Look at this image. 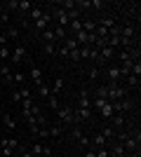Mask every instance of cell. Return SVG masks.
Returning a JSON list of instances; mask_svg holds the SVG:
<instances>
[{
    "instance_id": "cell-1",
    "label": "cell",
    "mask_w": 141,
    "mask_h": 157,
    "mask_svg": "<svg viewBox=\"0 0 141 157\" xmlns=\"http://www.w3.org/2000/svg\"><path fill=\"white\" fill-rule=\"evenodd\" d=\"M57 120H59V124H75V120H73V110L71 108H57Z\"/></svg>"
},
{
    "instance_id": "cell-2",
    "label": "cell",
    "mask_w": 141,
    "mask_h": 157,
    "mask_svg": "<svg viewBox=\"0 0 141 157\" xmlns=\"http://www.w3.org/2000/svg\"><path fill=\"white\" fill-rule=\"evenodd\" d=\"M26 56H28L26 47H24V45H17V47H14V52H12V56H10V66H19L21 59H26Z\"/></svg>"
},
{
    "instance_id": "cell-3",
    "label": "cell",
    "mask_w": 141,
    "mask_h": 157,
    "mask_svg": "<svg viewBox=\"0 0 141 157\" xmlns=\"http://www.w3.org/2000/svg\"><path fill=\"white\" fill-rule=\"evenodd\" d=\"M31 152H33V157H52V150H49V145L38 143V141L31 145Z\"/></svg>"
},
{
    "instance_id": "cell-4",
    "label": "cell",
    "mask_w": 141,
    "mask_h": 157,
    "mask_svg": "<svg viewBox=\"0 0 141 157\" xmlns=\"http://www.w3.org/2000/svg\"><path fill=\"white\" fill-rule=\"evenodd\" d=\"M49 24H52V14H49V12H45V14H42V17H40L38 21H33V28H35L38 33H42L45 28H49Z\"/></svg>"
},
{
    "instance_id": "cell-5",
    "label": "cell",
    "mask_w": 141,
    "mask_h": 157,
    "mask_svg": "<svg viewBox=\"0 0 141 157\" xmlns=\"http://www.w3.org/2000/svg\"><path fill=\"white\" fill-rule=\"evenodd\" d=\"M106 78H108V82H122L120 68H118V66H108L106 68Z\"/></svg>"
},
{
    "instance_id": "cell-6",
    "label": "cell",
    "mask_w": 141,
    "mask_h": 157,
    "mask_svg": "<svg viewBox=\"0 0 141 157\" xmlns=\"http://www.w3.org/2000/svg\"><path fill=\"white\" fill-rule=\"evenodd\" d=\"M129 108H132V101H127V98H122V101H113V113H118V115H125Z\"/></svg>"
},
{
    "instance_id": "cell-7",
    "label": "cell",
    "mask_w": 141,
    "mask_h": 157,
    "mask_svg": "<svg viewBox=\"0 0 141 157\" xmlns=\"http://www.w3.org/2000/svg\"><path fill=\"white\" fill-rule=\"evenodd\" d=\"M92 117V108H78V110L73 113V120H75V124L80 122V120H89Z\"/></svg>"
},
{
    "instance_id": "cell-8",
    "label": "cell",
    "mask_w": 141,
    "mask_h": 157,
    "mask_svg": "<svg viewBox=\"0 0 141 157\" xmlns=\"http://www.w3.org/2000/svg\"><path fill=\"white\" fill-rule=\"evenodd\" d=\"M134 24H125V26H120V38H127V40H134Z\"/></svg>"
},
{
    "instance_id": "cell-9",
    "label": "cell",
    "mask_w": 141,
    "mask_h": 157,
    "mask_svg": "<svg viewBox=\"0 0 141 157\" xmlns=\"http://www.w3.org/2000/svg\"><path fill=\"white\" fill-rule=\"evenodd\" d=\"M0 75H2V80H5L7 85H14V78H12V68H10V63H2V66H0Z\"/></svg>"
},
{
    "instance_id": "cell-10",
    "label": "cell",
    "mask_w": 141,
    "mask_h": 157,
    "mask_svg": "<svg viewBox=\"0 0 141 157\" xmlns=\"http://www.w3.org/2000/svg\"><path fill=\"white\" fill-rule=\"evenodd\" d=\"M54 17H57V21H59V24H57V26H61V28H66L68 26V14H66V10H54Z\"/></svg>"
},
{
    "instance_id": "cell-11",
    "label": "cell",
    "mask_w": 141,
    "mask_h": 157,
    "mask_svg": "<svg viewBox=\"0 0 141 157\" xmlns=\"http://www.w3.org/2000/svg\"><path fill=\"white\" fill-rule=\"evenodd\" d=\"M108 155H111V157H125V155H127V150H125V145H122L120 141H115V145L108 150Z\"/></svg>"
},
{
    "instance_id": "cell-12",
    "label": "cell",
    "mask_w": 141,
    "mask_h": 157,
    "mask_svg": "<svg viewBox=\"0 0 141 157\" xmlns=\"http://www.w3.org/2000/svg\"><path fill=\"white\" fill-rule=\"evenodd\" d=\"M31 80H33L35 87L42 85V73H40V68H38V66H31Z\"/></svg>"
},
{
    "instance_id": "cell-13",
    "label": "cell",
    "mask_w": 141,
    "mask_h": 157,
    "mask_svg": "<svg viewBox=\"0 0 141 157\" xmlns=\"http://www.w3.org/2000/svg\"><path fill=\"white\" fill-rule=\"evenodd\" d=\"M99 115H101V117H104V120H111V117H113V115H115V113H113V103L108 101V103H106V105H104V108H101V110H99Z\"/></svg>"
},
{
    "instance_id": "cell-14",
    "label": "cell",
    "mask_w": 141,
    "mask_h": 157,
    "mask_svg": "<svg viewBox=\"0 0 141 157\" xmlns=\"http://www.w3.org/2000/svg\"><path fill=\"white\" fill-rule=\"evenodd\" d=\"M111 122H113L111 127H113L115 131H118V129H122V127H125V115H118V113H115L113 117H111Z\"/></svg>"
},
{
    "instance_id": "cell-15",
    "label": "cell",
    "mask_w": 141,
    "mask_h": 157,
    "mask_svg": "<svg viewBox=\"0 0 141 157\" xmlns=\"http://www.w3.org/2000/svg\"><path fill=\"white\" fill-rule=\"evenodd\" d=\"M78 108H92V98L87 92H80V101H78Z\"/></svg>"
},
{
    "instance_id": "cell-16",
    "label": "cell",
    "mask_w": 141,
    "mask_h": 157,
    "mask_svg": "<svg viewBox=\"0 0 141 157\" xmlns=\"http://www.w3.org/2000/svg\"><path fill=\"white\" fill-rule=\"evenodd\" d=\"M99 75H101V66L89 63V68H87V78H89V80H99Z\"/></svg>"
},
{
    "instance_id": "cell-17",
    "label": "cell",
    "mask_w": 141,
    "mask_h": 157,
    "mask_svg": "<svg viewBox=\"0 0 141 157\" xmlns=\"http://www.w3.org/2000/svg\"><path fill=\"white\" fill-rule=\"evenodd\" d=\"M42 14H45V12H42V7H35V5H33L31 10H28V19H31V21H38Z\"/></svg>"
},
{
    "instance_id": "cell-18",
    "label": "cell",
    "mask_w": 141,
    "mask_h": 157,
    "mask_svg": "<svg viewBox=\"0 0 141 157\" xmlns=\"http://www.w3.org/2000/svg\"><path fill=\"white\" fill-rule=\"evenodd\" d=\"M99 134H101V136H104V138H106V141H108V138H115V136H118V131H115V129H113V127H111V124H106V127H104V129L99 131Z\"/></svg>"
},
{
    "instance_id": "cell-19",
    "label": "cell",
    "mask_w": 141,
    "mask_h": 157,
    "mask_svg": "<svg viewBox=\"0 0 141 157\" xmlns=\"http://www.w3.org/2000/svg\"><path fill=\"white\" fill-rule=\"evenodd\" d=\"M40 38L45 40V42H57V38H54V28H52V26L45 28V31L40 33Z\"/></svg>"
},
{
    "instance_id": "cell-20",
    "label": "cell",
    "mask_w": 141,
    "mask_h": 157,
    "mask_svg": "<svg viewBox=\"0 0 141 157\" xmlns=\"http://www.w3.org/2000/svg\"><path fill=\"white\" fill-rule=\"evenodd\" d=\"M92 148H94V150H101V148H106V138L101 136V134H96V136H94V141H92Z\"/></svg>"
},
{
    "instance_id": "cell-21",
    "label": "cell",
    "mask_w": 141,
    "mask_h": 157,
    "mask_svg": "<svg viewBox=\"0 0 141 157\" xmlns=\"http://www.w3.org/2000/svg\"><path fill=\"white\" fill-rule=\"evenodd\" d=\"M42 52H45L47 56H54V54H57V42H42Z\"/></svg>"
},
{
    "instance_id": "cell-22",
    "label": "cell",
    "mask_w": 141,
    "mask_h": 157,
    "mask_svg": "<svg viewBox=\"0 0 141 157\" xmlns=\"http://www.w3.org/2000/svg\"><path fill=\"white\" fill-rule=\"evenodd\" d=\"M47 131H49V138H61V124H49Z\"/></svg>"
},
{
    "instance_id": "cell-23",
    "label": "cell",
    "mask_w": 141,
    "mask_h": 157,
    "mask_svg": "<svg viewBox=\"0 0 141 157\" xmlns=\"http://www.w3.org/2000/svg\"><path fill=\"white\" fill-rule=\"evenodd\" d=\"M82 31H85V33H94V31H96V21L85 19V21H82Z\"/></svg>"
},
{
    "instance_id": "cell-24",
    "label": "cell",
    "mask_w": 141,
    "mask_h": 157,
    "mask_svg": "<svg viewBox=\"0 0 141 157\" xmlns=\"http://www.w3.org/2000/svg\"><path fill=\"white\" fill-rule=\"evenodd\" d=\"M61 89H64V80H61V78H57V80H54V85L49 87V92H52L54 96H57V94H59Z\"/></svg>"
},
{
    "instance_id": "cell-25",
    "label": "cell",
    "mask_w": 141,
    "mask_h": 157,
    "mask_svg": "<svg viewBox=\"0 0 141 157\" xmlns=\"http://www.w3.org/2000/svg\"><path fill=\"white\" fill-rule=\"evenodd\" d=\"M115 24H118V21H115L113 17H104V19L99 21V26H104V28H106V31H108V28H113Z\"/></svg>"
},
{
    "instance_id": "cell-26",
    "label": "cell",
    "mask_w": 141,
    "mask_h": 157,
    "mask_svg": "<svg viewBox=\"0 0 141 157\" xmlns=\"http://www.w3.org/2000/svg\"><path fill=\"white\" fill-rule=\"evenodd\" d=\"M5 38H7V42H10V40H17V38H19V31H17L14 26L5 28Z\"/></svg>"
},
{
    "instance_id": "cell-27",
    "label": "cell",
    "mask_w": 141,
    "mask_h": 157,
    "mask_svg": "<svg viewBox=\"0 0 141 157\" xmlns=\"http://www.w3.org/2000/svg\"><path fill=\"white\" fill-rule=\"evenodd\" d=\"M122 82H127L129 87H136V89H139V82H141V78H136V75H127V78L122 80Z\"/></svg>"
},
{
    "instance_id": "cell-28",
    "label": "cell",
    "mask_w": 141,
    "mask_h": 157,
    "mask_svg": "<svg viewBox=\"0 0 141 157\" xmlns=\"http://www.w3.org/2000/svg\"><path fill=\"white\" fill-rule=\"evenodd\" d=\"M94 98H106V85H99L94 89ZM108 101V98H106Z\"/></svg>"
},
{
    "instance_id": "cell-29",
    "label": "cell",
    "mask_w": 141,
    "mask_h": 157,
    "mask_svg": "<svg viewBox=\"0 0 141 157\" xmlns=\"http://www.w3.org/2000/svg\"><path fill=\"white\" fill-rule=\"evenodd\" d=\"M19 96H21V101H24V98H33V92H31L28 87L21 85V87H19Z\"/></svg>"
},
{
    "instance_id": "cell-30",
    "label": "cell",
    "mask_w": 141,
    "mask_h": 157,
    "mask_svg": "<svg viewBox=\"0 0 141 157\" xmlns=\"http://www.w3.org/2000/svg\"><path fill=\"white\" fill-rule=\"evenodd\" d=\"M2 122H5V127H7L10 131H14V129H17V122H14V120L10 117V115H5V117H2Z\"/></svg>"
},
{
    "instance_id": "cell-31",
    "label": "cell",
    "mask_w": 141,
    "mask_h": 157,
    "mask_svg": "<svg viewBox=\"0 0 141 157\" xmlns=\"http://www.w3.org/2000/svg\"><path fill=\"white\" fill-rule=\"evenodd\" d=\"M2 7H5L7 12H12V10H19V0H7Z\"/></svg>"
},
{
    "instance_id": "cell-32",
    "label": "cell",
    "mask_w": 141,
    "mask_h": 157,
    "mask_svg": "<svg viewBox=\"0 0 141 157\" xmlns=\"http://www.w3.org/2000/svg\"><path fill=\"white\" fill-rule=\"evenodd\" d=\"M38 94H40L42 98H47V96H49V94H52V92H49V85H45V82H42V85L38 87Z\"/></svg>"
},
{
    "instance_id": "cell-33",
    "label": "cell",
    "mask_w": 141,
    "mask_h": 157,
    "mask_svg": "<svg viewBox=\"0 0 141 157\" xmlns=\"http://www.w3.org/2000/svg\"><path fill=\"white\" fill-rule=\"evenodd\" d=\"M45 101H47V105H49V108H54V110L59 108V101H57V96H54V94H49V96H47Z\"/></svg>"
},
{
    "instance_id": "cell-34",
    "label": "cell",
    "mask_w": 141,
    "mask_h": 157,
    "mask_svg": "<svg viewBox=\"0 0 141 157\" xmlns=\"http://www.w3.org/2000/svg\"><path fill=\"white\" fill-rule=\"evenodd\" d=\"M35 138H49V131H47V127H38V134H35Z\"/></svg>"
},
{
    "instance_id": "cell-35",
    "label": "cell",
    "mask_w": 141,
    "mask_h": 157,
    "mask_svg": "<svg viewBox=\"0 0 141 157\" xmlns=\"http://www.w3.org/2000/svg\"><path fill=\"white\" fill-rule=\"evenodd\" d=\"M129 75H136V78H141V63H139V61H134V63H132V71H129Z\"/></svg>"
},
{
    "instance_id": "cell-36",
    "label": "cell",
    "mask_w": 141,
    "mask_h": 157,
    "mask_svg": "<svg viewBox=\"0 0 141 157\" xmlns=\"http://www.w3.org/2000/svg\"><path fill=\"white\" fill-rule=\"evenodd\" d=\"M31 7H33V2H31V0H19V10H21V12H28Z\"/></svg>"
},
{
    "instance_id": "cell-37",
    "label": "cell",
    "mask_w": 141,
    "mask_h": 157,
    "mask_svg": "<svg viewBox=\"0 0 141 157\" xmlns=\"http://www.w3.org/2000/svg\"><path fill=\"white\" fill-rule=\"evenodd\" d=\"M12 78H14V85H24V82H26V80H24V73H12Z\"/></svg>"
},
{
    "instance_id": "cell-38",
    "label": "cell",
    "mask_w": 141,
    "mask_h": 157,
    "mask_svg": "<svg viewBox=\"0 0 141 157\" xmlns=\"http://www.w3.org/2000/svg\"><path fill=\"white\" fill-rule=\"evenodd\" d=\"M71 136H73L75 141H80V138L85 136V134H82V129H80V127H73V131H71Z\"/></svg>"
},
{
    "instance_id": "cell-39",
    "label": "cell",
    "mask_w": 141,
    "mask_h": 157,
    "mask_svg": "<svg viewBox=\"0 0 141 157\" xmlns=\"http://www.w3.org/2000/svg\"><path fill=\"white\" fill-rule=\"evenodd\" d=\"M92 103H94V108H96V110H101V108H104V105H106L108 101H106V98H94Z\"/></svg>"
},
{
    "instance_id": "cell-40",
    "label": "cell",
    "mask_w": 141,
    "mask_h": 157,
    "mask_svg": "<svg viewBox=\"0 0 141 157\" xmlns=\"http://www.w3.org/2000/svg\"><path fill=\"white\" fill-rule=\"evenodd\" d=\"M0 59H2V61L10 59V47H0Z\"/></svg>"
},
{
    "instance_id": "cell-41",
    "label": "cell",
    "mask_w": 141,
    "mask_h": 157,
    "mask_svg": "<svg viewBox=\"0 0 141 157\" xmlns=\"http://www.w3.org/2000/svg\"><path fill=\"white\" fill-rule=\"evenodd\" d=\"M68 56H71L73 61H80V47H78V49H71V52H68Z\"/></svg>"
},
{
    "instance_id": "cell-42",
    "label": "cell",
    "mask_w": 141,
    "mask_h": 157,
    "mask_svg": "<svg viewBox=\"0 0 141 157\" xmlns=\"http://www.w3.org/2000/svg\"><path fill=\"white\" fill-rule=\"evenodd\" d=\"M10 96H12V101H17V103H21V96H19V89H14L12 94H10Z\"/></svg>"
},
{
    "instance_id": "cell-43",
    "label": "cell",
    "mask_w": 141,
    "mask_h": 157,
    "mask_svg": "<svg viewBox=\"0 0 141 157\" xmlns=\"http://www.w3.org/2000/svg\"><path fill=\"white\" fill-rule=\"evenodd\" d=\"M82 157H96V150H94V148H89V150H85V155Z\"/></svg>"
},
{
    "instance_id": "cell-44",
    "label": "cell",
    "mask_w": 141,
    "mask_h": 157,
    "mask_svg": "<svg viewBox=\"0 0 141 157\" xmlns=\"http://www.w3.org/2000/svg\"><path fill=\"white\" fill-rule=\"evenodd\" d=\"M78 143H80V145H82V148H87V145H89V138H85V136H82V138H80V141H78Z\"/></svg>"
},
{
    "instance_id": "cell-45",
    "label": "cell",
    "mask_w": 141,
    "mask_h": 157,
    "mask_svg": "<svg viewBox=\"0 0 141 157\" xmlns=\"http://www.w3.org/2000/svg\"><path fill=\"white\" fill-rule=\"evenodd\" d=\"M92 7H96V10H101V7H104V2H101V0H92Z\"/></svg>"
},
{
    "instance_id": "cell-46",
    "label": "cell",
    "mask_w": 141,
    "mask_h": 157,
    "mask_svg": "<svg viewBox=\"0 0 141 157\" xmlns=\"http://www.w3.org/2000/svg\"><path fill=\"white\" fill-rule=\"evenodd\" d=\"M2 138H5V134H2V129H0V141H2Z\"/></svg>"
},
{
    "instance_id": "cell-47",
    "label": "cell",
    "mask_w": 141,
    "mask_h": 157,
    "mask_svg": "<svg viewBox=\"0 0 141 157\" xmlns=\"http://www.w3.org/2000/svg\"><path fill=\"white\" fill-rule=\"evenodd\" d=\"M0 35H2V26H0Z\"/></svg>"
},
{
    "instance_id": "cell-48",
    "label": "cell",
    "mask_w": 141,
    "mask_h": 157,
    "mask_svg": "<svg viewBox=\"0 0 141 157\" xmlns=\"http://www.w3.org/2000/svg\"><path fill=\"white\" fill-rule=\"evenodd\" d=\"M2 63H5V61H2V59H0V66H2Z\"/></svg>"
},
{
    "instance_id": "cell-49",
    "label": "cell",
    "mask_w": 141,
    "mask_h": 157,
    "mask_svg": "<svg viewBox=\"0 0 141 157\" xmlns=\"http://www.w3.org/2000/svg\"><path fill=\"white\" fill-rule=\"evenodd\" d=\"M12 157H19V155H17V152H14V155H12Z\"/></svg>"
}]
</instances>
